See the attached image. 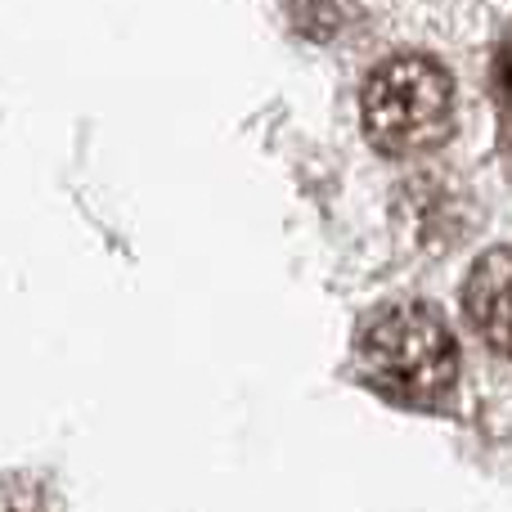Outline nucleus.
<instances>
[{"instance_id":"obj_1","label":"nucleus","mask_w":512,"mask_h":512,"mask_svg":"<svg viewBox=\"0 0 512 512\" xmlns=\"http://www.w3.org/2000/svg\"><path fill=\"white\" fill-rule=\"evenodd\" d=\"M355 364L378 396L427 409L459 378V342L441 310L423 301H391L360 324Z\"/></svg>"},{"instance_id":"obj_2","label":"nucleus","mask_w":512,"mask_h":512,"mask_svg":"<svg viewBox=\"0 0 512 512\" xmlns=\"http://www.w3.org/2000/svg\"><path fill=\"white\" fill-rule=\"evenodd\" d=\"M364 135L387 158H418L450 140L454 81L432 54H391L360 90Z\"/></svg>"},{"instance_id":"obj_3","label":"nucleus","mask_w":512,"mask_h":512,"mask_svg":"<svg viewBox=\"0 0 512 512\" xmlns=\"http://www.w3.org/2000/svg\"><path fill=\"white\" fill-rule=\"evenodd\" d=\"M463 310L481 342L512 360V248H490L477 256L463 283Z\"/></svg>"}]
</instances>
